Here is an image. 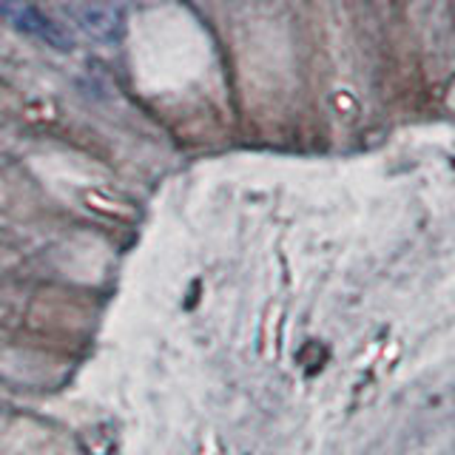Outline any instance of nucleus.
<instances>
[{"label": "nucleus", "instance_id": "f257e3e1", "mask_svg": "<svg viewBox=\"0 0 455 455\" xmlns=\"http://www.w3.org/2000/svg\"><path fill=\"white\" fill-rule=\"evenodd\" d=\"M60 6L100 46H117L125 37V12L117 0H60Z\"/></svg>", "mask_w": 455, "mask_h": 455}, {"label": "nucleus", "instance_id": "f03ea898", "mask_svg": "<svg viewBox=\"0 0 455 455\" xmlns=\"http://www.w3.org/2000/svg\"><path fill=\"white\" fill-rule=\"evenodd\" d=\"M0 20L9 23L12 28H18L20 35L37 37L54 49L71 46L66 28L57 20H52L37 4H32V0H0Z\"/></svg>", "mask_w": 455, "mask_h": 455}]
</instances>
